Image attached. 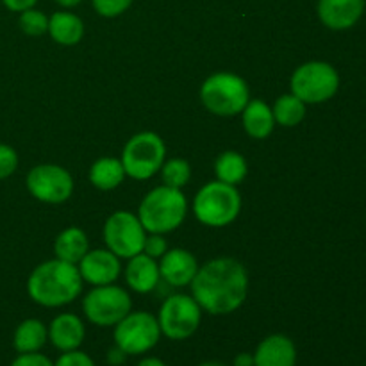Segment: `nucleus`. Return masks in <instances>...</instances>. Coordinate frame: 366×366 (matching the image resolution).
I'll list each match as a JSON object with an SVG mask.
<instances>
[{"label": "nucleus", "mask_w": 366, "mask_h": 366, "mask_svg": "<svg viewBox=\"0 0 366 366\" xmlns=\"http://www.w3.org/2000/svg\"><path fill=\"white\" fill-rule=\"evenodd\" d=\"M18 25L29 36H41L49 32V18H46L45 13L34 9V7L21 11L20 18H18Z\"/></svg>", "instance_id": "27"}, {"label": "nucleus", "mask_w": 366, "mask_h": 366, "mask_svg": "<svg viewBox=\"0 0 366 366\" xmlns=\"http://www.w3.org/2000/svg\"><path fill=\"white\" fill-rule=\"evenodd\" d=\"M247 161L242 154L234 152V150H227V152L220 154L214 163V172H217L218 181L225 182V184H239L243 179L247 177Z\"/></svg>", "instance_id": "24"}, {"label": "nucleus", "mask_w": 366, "mask_h": 366, "mask_svg": "<svg viewBox=\"0 0 366 366\" xmlns=\"http://www.w3.org/2000/svg\"><path fill=\"white\" fill-rule=\"evenodd\" d=\"M164 154L167 147L156 132H139L125 143L120 161L129 177L145 181L161 170Z\"/></svg>", "instance_id": "7"}, {"label": "nucleus", "mask_w": 366, "mask_h": 366, "mask_svg": "<svg viewBox=\"0 0 366 366\" xmlns=\"http://www.w3.org/2000/svg\"><path fill=\"white\" fill-rule=\"evenodd\" d=\"M189 285L200 310L211 315H229L245 302L249 277L239 261L218 257L199 268Z\"/></svg>", "instance_id": "1"}, {"label": "nucleus", "mask_w": 366, "mask_h": 366, "mask_svg": "<svg viewBox=\"0 0 366 366\" xmlns=\"http://www.w3.org/2000/svg\"><path fill=\"white\" fill-rule=\"evenodd\" d=\"M136 366H167V365H164L161 360H157V357H145V360L139 361Z\"/></svg>", "instance_id": "36"}, {"label": "nucleus", "mask_w": 366, "mask_h": 366, "mask_svg": "<svg viewBox=\"0 0 366 366\" xmlns=\"http://www.w3.org/2000/svg\"><path fill=\"white\" fill-rule=\"evenodd\" d=\"M125 356H127V354H125L124 350H120L118 347H114V349L109 350V354H107V361H109L111 365H120L122 361L125 360Z\"/></svg>", "instance_id": "34"}, {"label": "nucleus", "mask_w": 366, "mask_h": 366, "mask_svg": "<svg viewBox=\"0 0 366 366\" xmlns=\"http://www.w3.org/2000/svg\"><path fill=\"white\" fill-rule=\"evenodd\" d=\"M242 197L236 186L222 181L207 182L195 197V217L209 227H225L238 218Z\"/></svg>", "instance_id": "4"}, {"label": "nucleus", "mask_w": 366, "mask_h": 366, "mask_svg": "<svg viewBox=\"0 0 366 366\" xmlns=\"http://www.w3.org/2000/svg\"><path fill=\"white\" fill-rule=\"evenodd\" d=\"M84 315L92 324L100 327L117 325L122 318L131 313V297L120 286L104 285L95 286V290L84 297Z\"/></svg>", "instance_id": "10"}, {"label": "nucleus", "mask_w": 366, "mask_h": 366, "mask_svg": "<svg viewBox=\"0 0 366 366\" xmlns=\"http://www.w3.org/2000/svg\"><path fill=\"white\" fill-rule=\"evenodd\" d=\"M188 202L181 189L159 186L145 195L139 204L138 218L150 234H164L175 231L186 218Z\"/></svg>", "instance_id": "3"}, {"label": "nucleus", "mask_w": 366, "mask_h": 366, "mask_svg": "<svg viewBox=\"0 0 366 366\" xmlns=\"http://www.w3.org/2000/svg\"><path fill=\"white\" fill-rule=\"evenodd\" d=\"M234 366H256L254 365V356L249 352H242L234 357Z\"/></svg>", "instance_id": "35"}, {"label": "nucleus", "mask_w": 366, "mask_h": 366, "mask_svg": "<svg viewBox=\"0 0 366 366\" xmlns=\"http://www.w3.org/2000/svg\"><path fill=\"white\" fill-rule=\"evenodd\" d=\"M46 340H49V331H46L45 325L39 320L29 318V320L21 322L16 331H14L13 345L16 352L20 354L39 352L46 343Z\"/></svg>", "instance_id": "21"}, {"label": "nucleus", "mask_w": 366, "mask_h": 366, "mask_svg": "<svg viewBox=\"0 0 366 366\" xmlns=\"http://www.w3.org/2000/svg\"><path fill=\"white\" fill-rule=\"evenodd\" d=\"M82 290V277L74 263L52 259L32 270L27 282L29 297L45 307H59L74 302Z\"/></svg>", "instance_id": "2"}, {"label": "nucleus", "mask_w": 366, "mask_h": 366, "mask_svg": "<svg viewBox=\"0 0 366 366\" xmlns=\"http://www.w3.org/2000/svg\"><path fill=\"white\" fill-rule=\"evenodd\" d=\"M93 7H95L97 13L100 16H106V18H114V16H120L122 13L131 7L132 0H92Z\"/></svg>", "instance_id": "28"}, {"label": "nucleus", "mask_w": 366, "mask_h": 366, "mask_svg": "<svg viewBox=\"0 0 366 366\" xmlns=\"http://www.w3.org/2000/svg\"><path fill=\"white\" fill-rule=\"evenodd\" d=\"M79 272L81 277L93 286L113 285L120 275V261L109 249L92 250L79 261Z\"/></svg>", "instance_id": "13"}, {"label": "nucleus", "mask_w": 366, "mask_h": 366, "mask_svg": "<svg viewBox=\"0 0 366 366\" xmlns=\"http://www.w3.org/2000/svg\"><path fill=\"white\" fill-rule=\"evenodd\" d=\"M54 366H97L93 363L92 357L88 354L81 352V350H70V352H64L59 360L56 361Z\"/></svg>", "instance_id": "30"}, {"label": "nucleus", "mask_w": 366, "mask_h": 366, "mask_svg": "<svg viewBox=\"0 0 366 366\" xmlns=\"http://www.w3.org/2000/svg\"><path fill=\"white\" fill-rule=\"evenodd\" d=\"M249 86L239 75L214 74L204 81L200 99L204 106L218 117H234L249 104Z\"/></svg>", "instance_id": "5"}, {"label": "nucleus", "mask_w": 366, "mask_h": 366, "mask_svg": "<svg viewBox=\"0 0 366 366\" xmlns=\"http://www.w3.org/2000/svg\"><path fill=\"white\" fill-rule=\"evenodd\" d=\"M340 88V74L332 64L310 61L292 75V93L304 104H320L332 99Z\"/></svg>", "instance_id": "6"}, {"label": "nucleus", "mask_w": 366, "mask_h": 366, "mask_svg": "<svg viewBox=\"0 0 366 366\" xmlns=\"http://www.w3.org/2000/svg\"><path fill=\"white\" fill-rule=\"evenodd\" d=\"M159 264L156 263L154 257L142 252L131 257V261L127 264V270H125L127 285L138 293L152 292L157 286V282H159Z\"/></svg>", "instance_id": "18"}, {"label": "nucleus", "mask_w": 366, "mask_h": 366, "mask_svg": "<svg viewBox=\"0 0 366 366\" xmlns=\"http://www.w3.org/2000/svg\"><path fill=\"white\" fill-rule=\"evenodd\" d=\"M56 2L63 7H75V6H79L82 0H56Z\"/></svg>", "instance_id": "37"}, {"label": "nucleus", "mask_w": 366, "mask_h": 366, "mask_svg": "<svg viewBox=\"0 0 366 366\" xmlns=\"http://www.w3.org/2000/svg\"><path fill=\"white\" fill-rule=\"evenodd\" d=\"M38 0H2L4 6L9 11H14V13H21V11H27L31 7L36 6Z\"/></svg>", "instance_id": "33"}, {"label": "nucleus", "mask_w": 366, "mask_h": 366, "mask_svg": "<svg viewBox=\"0 0 366 366\" xmlns=\"http://www.w3.org/2000/svg\"><path fill=\"white\" fill-rule=\"evenodd\" d=\"M275 118L272 109L263 100H249L243 109V125L247 134L256 139H263L274 131Z\"/></svg>", "instance_id": "20"}, {"label": "nucleus", "mask_w": 366, "mask_h": 366, "mask_svg": "<svg viewBox=\"0 0 366 366\" xmlns=\"http://www.w3.org/2000/svg\"><path fill=\"white\" fill-rule=\"evenodd\" d=\"M84 324L77 315L63 313L52 320L49 327V340L63 352L77 350L84 342Z\"/></svg>", "instance_id": "17"}, {"label": "nucleus", "mask_w": 366, "mask_h": 366, "mask_svg": "<svg viewBox=\"0 0 366 366\" xmlns=\"http://www.w3.org/2000/svg\"><path fill=\"white\" fill-rule=\"evenodd\" d=\"M256 366H295L297 349L295 343L285 335H272L257 345L254 354Z\"/></svg>", "instance_id": "16"}, {"label": "nucleus", "mask_w": 366, "mask_h": 366, "mask_svg": "<svg viewBox=\"0 0 366 366\" xmlns=\"http://www.w3.org/2000/svg\"><path fill=\"white\" fill-rule=\"evenodd\" d=\"M161 172H163L164 186L177 189L188 184L189 177H192V168H189L188 161L184 159H170L168 163H163Z\"/></svg>", "instance_id": "26"}, {"label": "nucleus", "mask_w": 366, "mask_h": 366, "mask_svg": "<svg viewBox=\"0 0 366 366\" xmlns=\"http://www.w3.org/2000/svg\"><path fill=\"white\" fill-rule=\"evenodd\" d=\"M124 177V164H122V161L114 159V157H102V159L95 161L92 170H89V181H92V184L97 186L99 189H104V192L120 186Z\"/></svg>", "instance_id": "23"}, {"label": "nucleus", "mask_w": 366, "mask_h": 366, "mask_svg": "<svg viewBox=\"0 0 366 366\" xmlns=\"http://www.w3.org/2000/svg\"><path fill=\"white\" fill-rule=\"evenodd\" d=\"M365 13V0H318V18L332 31L354 27Z\"/></svg>", "instance_id": "14"}, {"label": "nucleus", "mask_w": 366, "mask_h": 366, "mask_svg": "<svg viewBox=\"0 0 366 366\" xmlns=\"http://www.w3.org/2000/svg\"><path fill=\"white\" fill-rule=\"evenodd\" d=\"M167 242L161 234H152L149 238H145V245H143V252L150 257H161L164 252H167Z\"/></svg>", "instance_id": "31"}, {"label": "nucleus", "mask_w": 366, "mask_h": 366, "mask_svg": "<svg viewBox=\"0 0 366 366\" xmlns=\"http://www.w3.org/2000/svg\"><path fill=\"white\" fill-rule=\"evenodd\" d=\"M11 366H54V363L46 356H43V354L31 352L20 354V356L11 363Z\"/></svg>", "instance_id": "32"}, {"label": "nucleus", "mask_w": 366, "mask_h": 366, "mask_svg": "<svg viewBox=\"0 0 366 366\" xmlns=\"http://www.w3.org/2000/svg\"><path fill=\"white\" fill-rule=\"evenodd\" d=\"M145 229L136 214L129 211H117L107 218L104 225V239L107 249L118 257H134L143 252L145 245Z\"/></svg>", "instance_id": "11"}, {"label": "nucleus", "mask_w": 366, "mask_h": 366, "mask_svg": "<svg viewBox=\"0 0 366 366\" xmlns=\"http://www.w3.org/2000/svg\"><path fill=\"white\" fill-rule=\"evenodd\" d=\"M202 318V310L193 297L172 295L163 302L159 311V329L161 335L174 342L192 338L197 332Z\"/></svg>", "instance_id": "9"}, {"label": "nucleus", "mask_w": 366, "mask_h": 366, "mask_svg": "<svg viewBox=\"0 0 366 366\" xmlns=\"http://www.w3.org/2000/svg\"><path fill=\"white\" fill-rule=\"evenodd\" d=\"M159 264V274L168 285L172 286H186L193 281L197 275L199 264L195 256L184 249H174L164 252Z\"/></svg>", "instance_id": "15"}, {"label": "nucleus", "mask_w": 366, "mask_h": 366, "mask_svg": "<svg viewBox=\"0 0 366 366\" xmlns=\"http://www.w3.org/2000/svg\"><path fill=\"white\" fill-rule=\"evenodd\" d=\"M161 338L159 322L147 311L129 313L114 325V343L127 356H139L157 345Z\"/></svg>", "instance_id": "8"}, {"label": "nucleus", "mask_w": 366, "mask_h": 366, "mask_svg": "<svg viewBox=\"0 0 366 366\" xmlns=\"http://www.w3.org/2000/svg\"><path fill=\"white\" fill-rule=\"evenodd\" d=\"M49 32L59 45H77L84 36V24L77 14L70 11H59L49 18Z\"/></svg>", "instance_id": "19"}, {"label": "nucleus", "mask_w": 366, "mask_h": 366, "mask_svg": "<svg viewBox=\"0 0 366 366\" xmlns=\"http://www.w3.org/2000/svg\"><path fill=\"white\" fill-rule=\"evenodd\" d=\"M18 167V154L13 147L0 143V181L11 177Z\"/></svg>", "instance_id": "29"}, {"label": "nucleus", "mask_w": 366, "mask_h": 366, "mask_svg": "<svg viewBox=\"0 0 366 366\" xmlns=\"http://www.w3.org/2000/svg\"><path fill=\"white\" fill-rule=\"evenodd\" d=\"M54 250H56L57 259L77 264L86 256V252H88V238L77 227L64 229L57 236L56 243H54Z\"/></svg>", "instance_id": "22"}, {"label": "nucleus", "mask_w": 366, "mask_h": 366, "mask_svg": "<svg viewBox=\"0 0 366 366\" xmlns=\"http://www.w3.org/2000/svg\"><path fill=\"white\" fill-rule=\"evenodd\" d=\"M272 113H274L277 124L285 125V127H295L306 117V104L299 97L290 93V95L279 97Z\"/></svg>", "instance_id": "25"}, {"label": "nucleus", "mask_w": 366, "mask_h": 366, "mask_svg": "<svg viewBox=\"0 0 366 366\" xmlns=\"http://www.w3.org/2000/svg\"><path fill=\"white\" fill-rule=\"evenodd\" d=\"M199 366H225L224 363H218V361H206V363L199 365Z\"/></svg>", "instance_id": "38"}, {"label": "nucleus", "mask_w": 366, "mask_h": 366, "mask_svg": "<svg viewBox=\"0 0 366 366\" xmlns=\"http://www.w3.org/2000/svg\"><path fill=\"white\" fill-rule=\"evenodd\" d=\"M27 188L34 199L46 204H61L74 192V179L57 164H39L27 175Z\"/></svg>", "instance_id": "12"}]
</instances>
